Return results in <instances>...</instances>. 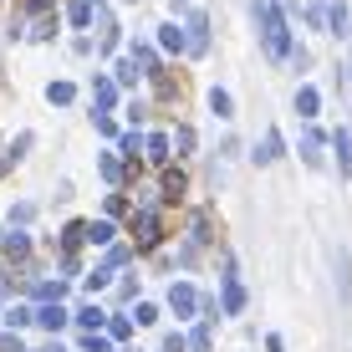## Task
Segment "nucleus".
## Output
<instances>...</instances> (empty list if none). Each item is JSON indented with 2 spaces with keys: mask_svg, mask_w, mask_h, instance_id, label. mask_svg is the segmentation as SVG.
Instances as JSON below:
<instances>
[{
  "mask_svg": "<svg viewBox=\"0 0 352 352\" xmlns=\"http://www.w3.org/2000/svg\"><path fill=\"white\" fill-rule=\"evenodd\" d=\"M261 31L271 56H291V31H286V16L276 10V0H261Z\"/></svg>",
  "mask_w": 352,
  "mask_h": 352,
  "instance_id": "nucleus-1",
  "label": "nucleus"
},
{
  "mask_svg": "<svg viewBox=\"0 0 352 352\" xmlns=\"http://www.w3.org/2000/svg\"><path fill=\"white\" fill-rule=\"evenodd\" d=\"M133 235H138V245H153V240H159V214L143 210L138 220H133Z\"/></svg>",
  "mask_w": 352,
  "mask_h": 352,
  "instance_id": "nucleus-2",
  "label": "nucleus"
},
{
  "mask_svg": "<svg viewBox=\"0 0 352 352\" xmlns=\"http://www.w3.org/2000/svg\"><path fill=\"white\" fill-rule=\"evenodd\" d=\"M36 322H41L46 332H62V327H67V311H62V301H46V307L36 311Z\"/></svg>",
  "mask_w": 352,
  "mask_h": 352,
  "instance_id": "nucleus-3",
  "label": "nucleus"
},
{
  "mask_svg": "<svg viewBox=\"0 0 352 352\" xmlns=\"http://www.w3.org/2000/svg\"><path fill=\"white\" fill-rule=\"evenodd\" d=\"M168 307H174L179 317H189V311L199 307V296H194V286H174V291H168Z\"/></svg>",
  "mask_w": 352,
  "mask_h": 352,
  "instance_id": "nucleus-4",
  "label": "nucleus"
},
{
  "mask_svg": "<svg viewBox=\"0 0 352 352\" xmlns=\"http://www.w3.org/2000/svg\"><path fill=\"white\" fill-rule=\"evenodd\" d=\"M204 46H210V21L194 10V21H189V52H204Z\"/></svg>",
  "mask_w": 352,
  "mask_h": 352,
  "instance_id": "nucleus-5",
  "label": "nucleus"
},
{
  "mask_svg": "<svg viewBox=\"0 0 352 352\" xmlns=\"http://www.w3.org/2000/svg\"><path fill=\"white\" fill-rule=\"evenodd\" d=\"M332 148H337V164H342V174H352V133L337 128V133H332Z\"/></svg>",
  "mask_w": 352,
  "mask_h": 352,
  "instance_id": "nucleus-6",
  "label": "nucleus"
},
{
  "mask_svg": "<svg viewBox=\"0 0 352 352\" xmlns=\"http://www.w3.org/2000/svg\"><path fill=\"white\" fill-rule=\"evenodd\" d=\"M256 159H261V164H271V159H281V133H276V128H271V133H265V138L256 143Z\"/></svg>",
  "mask_w": 352,
  "mask_h": 352,
  "instance_id": "nucleus-7",
  "label": "nucleus"
},
{
  "mask_svg": "<svg viewBox=\"0 0 352 352\" xmlns=\"http://www.w3.org/2000/svg\"><path fill=\"white\" fill-rule=\"evenodd\" d=\"M301 159H307V164H322V133H317V128L301 133Z\"/></svg>",
  "mask_w": 352,
  "mask_h": 352,
  "instance_id": "nucleus-8",
  "label": "nucleus"
},
{
  "mask_svg": "<svg viewBox=\"0 0 352 352\" xmlns=\"http://www.w3.org/2000/svg\"><path fill=\"white\" fill-rule=\"evenodd\" d=\"M327 26H332V36H342L347 26H352V10L337 0V6H327Z\"/></svg>",
  "mask_w": 352,
  "mask_h": 352,
  "instance_id": "nucleus-9",
  "label": "nucleus"
},
{
  "mask_svg": "<svg viewBox=\"0 0 352 352\" xmlns=\"http://www.w3.org/2000/svg\"><path fill=\"white\" fill-rule=\"evenodd\" d=\"M159 46H164V52H184V46H189V36L179 31V26H159Z\"/></svg>",
  "mask_w": 352,
  "mask_h": 352,
  "instance_id": "nucleus-10",
  "label": "nucleus"
},
{
  "mask_svg": "<svg viewBox=\"0 0 352 352\" xmlns=\"http://www.w3.org/2000/svg\"><path fill=\"white\" fill-rule=\"evenodd\" d=\"M113 97H118V87H113L107 77H97V82H92V107H113Z\"/></svg>",
  "mask_w": 352,
  "mask_h": 352,
  "instance_id": "nucleus-11",
  "label": "nucleus"
},
{
  "mask_svg": "<svg viewBox=\"0 0 352 352\" xmlns=\"http://www.w3.org/2000/svg\"><path fill=\"white\" fill-rule=\"evenodd\" d=\"M67 21H72V26H87V21H92V0H72V6H67Z\"/></svg>",
  "mask_w": 352,
  "mask_h": 352,
  "instance_id": "nucleus-12",
  "label": "nucleus"
},
{
  "mask_svg": "<svg viewBox=\"0 0 352 352\" xmlns=\"http://www.w3.org/2000/svg\"><path fill=\"white\" fill-rule=\"evenodd\" d=\"M296 113L301 118H317V87H301L296 92Z\"/></svg>",
  "mask_w": 352,
  "mask_h": 352,
  "instance_id": "nucleus-13",
  "label": "nucleus"
},
{
  "mask_svg": "<svg viewBox=\"0 0 352 352\" xmlns=\"http://www.w3.org/2000/svg\"><path fill=\"white\" fill-rule=\"evenodd\" d=\"M240 307H245V291H240V281L230 276L225 281V311H240Z\"/></svg>",
  "mask_w": 352,
  "mask_h": 352,
  "instance_id": "nucleus-14",
  "label": "nucleus"
},
{
  "mask_svg": "<svg viewBox=\"0 0 352 352\" xmlns=\"http://www.w3.org/2000/svg\"><path fill=\"white\" fill-rule=\"evenodd\" d=\"M46 97H52L56 107H67L72 97H77V87H72V82H52V87H46Z\"/></svg>",
  "mask_w": 352,
  "mask_h": 352,
  "instance_id": "nucleus-15",
  "label": "nucleus"
},
{
  "mask_svg": "<svg viewBox=\"0 0 352 352\" xmlns=\"http://www.w3.org/2000/svg\"><path fill=\"white\" fill-rule=\"evenodd\" d=\"M77 322L87 327V332H97V327L107 322V311H102V307H82V311H77Z\"/></svg>",
  "mask_w": 352,
  "mask_h": 352,
  "instance_id": "nucleus-16",
  "label": "nucleus"
},
{
  "mask_svg": "<svg viewBox=\"0 0 352 352\" xmlns=\"http://www.w3.org/2000/svg\"><path fill=\"white\" fill-rule=\"evenodd\" d=\"M87 240H92V245H107V240H113V225H107V220L87 225Z\"/></svg>",
  "mask_w": 352,
  "mask_h": 352,
  "instance_id": "nucleus-17",
  "label": "nucleus"
},
{
  "mask_svg": "<svg viewBox=\"0 0 352 352\" xmlns=\"http://www.w3.org/2000/svg\"><path fill=\"white\" fill-rule=\"evenodd\" d=\"M133 62H138L143 72H159V56H153L148 46H133Z\"/></svg>",
  "mask_w": 352,
  "mask_h": 352,
  "instance_id": "nucleus-18",
  "label": "nucleus"
},
{
  "mask_svg": "<svg viewBox=\"0 0 352 352\" xmlns=\"http://www.w3.org/2000/svg\"><path fill=\"white\" fill-rule=\"evenodd\" d=\"M148 159H168V138H164V133H153V138H148Z\"/></svg>",
  "mask_w": 352,
  "mask_h": 352,
  "instance_id": "nucleus-19",
  "label": "nucleus"
},
{
  "mask_svg": "<svg viewBox=\"0 0 352 352\" xmlns=\"http://www.w3.org/2000/svg\"><path fill=\"white\" fill-rule=\"evenodd\" d=\"M62 281H41V286H36V296H41V301H62Z\"/></svg>",
  "mask_w": 352,
  "mask_h": 352,
  "instance_id": "nucleus-20",
  "label": "nucleus"
},
{
  "mask_svg": "<svg viewBox=\"0 0 352 352\" xmlns=\"http://www.w3.org/2000/svg\"><path fill=\"white\" fill-rule=\"evenodd\" d=\"M102 179H107V184H118V179H123V168H118L113 153H102Z\"/></svg>",
  "mask_w": 352,
  "mask_h": 352,
  "instance_id": "nucleus-21",
  "label": "nucleus"
},
{
  "mask_svg": "<svg viewBox=\"0 0 352 352\" xmlns=\"http://www.w3.org/2000/svg\"><path fill=\"white\" fill-rule=\"evenodd\" d=\"M138 77H143V72H138L133 56H128V62H118V82H138Z\"/></svg>",
  "mask_w": 352,
  "mask_h": 352,
  "instance_id": "nucleus-22",
  "label": "nucleus"
},
{
  "mask_svg": "<svg viewBox=\"0 0 352 352\" xmlns=\"http://www.w3.org/2000/svg\"><path fill=\"white\" fill-rule=\"evenodd\" d=\"M6 250H10V256H26L31 240H26V235H6Z\"/></svg>",
  "mask_w": 352,
  "mask_h": 352,
  "instance_id": "nucleus-23",
  "label": "nucleus"
},
{
  "mask_svg": "<svg viewBox=\"0 0 352 352\" xmlns=\"http://www.w3.org/2000/svg\"><path fill=\"white\" fill-rule=\"evenodd\" d=\"M179 189H184V174H174V168H168V174H164V194H168V199H174Z\"/></svg>",
  "mask_w": 352,
  "mask_h": 352,
  "instance_id": "nucleus-24",
  "label": "nucleus"
},
{
  "mask_svg": "<svg viewBox=\"0 0 352 352\" xmlns=\"http://www.w3.org/2000/svg\"><path fill=\"white\" fill-rule=\"evenodd\" d=\"M210 107H214V113H220V118H230V97H225L220 87H214V92H210Z\"/></svg>",
  "mask_w": 352,
  "mask_h": 352,
  "instance_id": "nucleus-25",
  "label": "nucleus"
},
{
  "mask_svg": "<svg viewBox=\"0 0 352 352\" xmlns=\"http://www.w3.org/2000/svg\"><path fill=\"white\" fill-rule=\"evenodd\" d=\"M82 347H87V352H113V347H107V337H97V332L82 337Z\"/></svg>",
  "mask_w": 352,
  "mask_h": 352,
  "instance_id": "nucleus-26",
  "label": "nucleus"
},
{
  "mask_svg": "<svg viewBox=\"0 0 352 352\" xmlns=\"http://www.w3.org/2000/svg\"><path fill=\"white\" fill-rule=\"evenodd\" d=\"M31 317H36V311H26V307H16V311H6V322H10V327H26Z\"/></svg>",
  "mask_w": 352,
  "mask_h": 352,
  "instance_id": "nucleus-27",
  "label": "nucleus"
},
{
  "mask_svg": "<svg viewBox=\"0 0 352 352\" xmlns=\"http://www.w3.org/2000/svg\"><path fill=\"white\" fill-rule=\"evenodd\" d=\"M107 332H113V337H128L133 322H128V317H113V322H107Z\"/></svg>",
  "mask_w": 352,
  "mask_h": 352,
  "instance_id": "nucleus-28",
  "label": "nucleus"
},
{
  "mask_svg": "<svg viewBox=\"0 0 352 352\" xmlns=\"http://www.w3.org/2000/svg\"><path fill=\"white\" fill-rule=\"evenodd\" d=\"M148 322H159V307H148V301H143V307H138V327H148Z\"/></svg>",
  "mask_w": 352,
  "mask_h": 352,
  "instance_id": "nucleus-29",
  "label": "nucleus"
},
{
  "mask_svg": "<svg viewBox=\"0 0 352 352\" xmlns=\"http://www.w3.org/2000/svg\"><path fill=\"white\" fill-rule=\"evenodd\" d=\"M174 148H179V153L194 148V133H189V128H179V133H174Z\"/></svg>",
  "mask_w": 352,
  "mask_h": 352,
  "instance_id": "nucleus-30",
  "label": "nucleus"
},
{
  "mask_svg": "<svg viewBox=\"0 0 352 352\" xmlns=\"http://www.w3.org/2000/svg\"><path fill=\"white\" fill-rule=\"evenodd\" d=\"M307 26H327V10L322 6H307Z\"/></svg>",
  "mask_w": 352,
  "mask_h": 352,
  "instance_id": "nucleus-31",
  "label": "nucleus"
},
{
  "mask_svg": "<svg viewBox=\"0 0 352 352\" xmlns=\"http://www.w3.org/2000/svg\"><path fill=\"white\" fill-rule=\"evenodd\" d=\"M184 347H189V342H184L179 332H168V337H164V352H184Z\"/></svg>",
  "mask_w": 352,
  "mask_h": 352,
  "instance_id": "nucleus-32",
  "label": "nucleus"
},
{
  "mask_svg": "<svg viewBox=\"0 0 352 352\" xmlns=\"http://www.w3.org/2000/svg\"><path fill=\"white\" fill-rule=\"evenodd\" d=\"M265 352H286V347H281V337H265Z\"/></svg>",
  "mask_w": 352,
  "mask_h": 352,
  "instance_id": "nucleus-33",
  "label": "nucleus"
},
{
  "mask_svg": "<svg viewBox=\"0 0 352 352\" xmlns=\"http://www.w3.org/2000/svg\"><path fill=\"white\" fill-rule=\"evenodd\" d=\"M10 296V281H6V276H0V301H6Z\"/></svg>",
  "mask_w": 352,
  "mask_h": 352,
  "instance_id": "nucleus-34",
  "label": "nucleus"
},
{
  "mask_svg": "<svg viewBox=\"0 0 352 352\" xmlns=\"http://www.w3.org/2000/svg\"><path fill=\"white\" fill-rule=\"evenodd\" d=\"M6 164H10V159H0V174H6Z\"/></svg>",
  "mask_w": 352,
  "mask_h": 352,
  "instance_id": "nucleus-35",
  "label": "nucleus"
}]
</instances>
